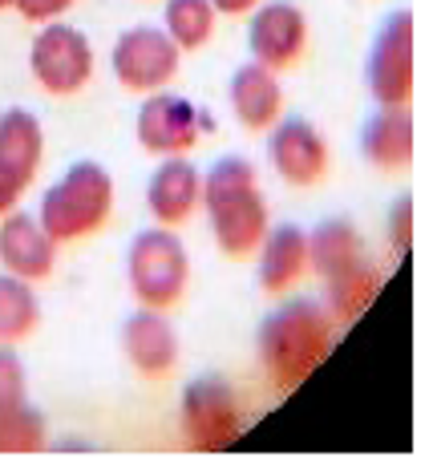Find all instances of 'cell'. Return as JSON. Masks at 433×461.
Returning <instances> with one entry per match:
<instances>
[{
	"label": "cell",
	"instance_id": "5b68a950",
	"mask_svg": "<svg viewBox=\"0 0 433 461\" xmlns=\"http://www.w3.org/2000/svg\"><path fill=\"white\" fill-rule=\"evenodd\" d=\"M183 438L191 449L199 454H219L231 441H239L243 433V413H239V397L227 381L219 376H203V381L186 384L183 393Z\"/></svg>",
	"mask_w": 433,
	"mask_h": 461
},
{
	"label": "cell",
	"instance_id": "2e32d148",
	"mask_svg": "<svg viewBox=\"0 0 433 461\" xmlns=\"http://www.w3.org/2000/svg\"><path fill=\"white\" fill-rule=\"evenodd\" d=\"M361 150L377 170L393 175L413 162V118L405 105H381L361 130Z\"/></svg>",
	"mask_w": 433,
	"mask_h": 461
},
{
	"label": "cell",
	"instance_id": "277c9868",
	"mask_svg": "<svg viewBox=\"0 0 433 461\" xmlns=\"http://www.w3.org/2000/svg\"><path fill=\"white\" fill-rule=\"evenodd\" d=\"M126 279L130 292L142 308L170 312L186 292L191 279V263H186V247L170 235V227H154L130 243L126 259Z\"/></svg>",
	"mask_w": 433,
	"mask_h": 461
},
{
	"label": "cell",
	"instance_id": "e0dca14e",
	"mask_svg": "<svg viewBox=\"0 0 433 461\" xmlns=\"http://www.w3.org/2000/svg\"><path fill=\"white\" fill-rule=\"evenodd\" d=\"M227 94H231V110H235V118H239V126H248V130L275 126L284 94H280V81H275L272 69H264L259 61L239 65Z\"/></svg>",
	"mask_w": 433,
	"mask_h": 461
},
{
	"label": "cell",
	"instance_id": "8992f818",
	"mask_svg": "<svg viewBox=\"0 0 433 461\" xmlns=\"http://www.w3.org/2000/svg\"><path fill=\"white\" fill-rule=\"evenodd\" d=\"M178 57L183 49L167 37V29L138 24V29L122 32L113 45V77L130 94H154V89H167V81H175Z\"/></svg>",
	"mask_w": 433,
	"mask_h": 461
},
{
	"label": "cell",
	"instance_id": "44dd1931",
	"mask_svg": "<svg viewBox=\"0 0 433 461\" xmlns=\"http://www.w3.org/2000/svg\"><path fill=\"white\" fill-rule=\"evenodd\" d=\"M41 324L37 292L21 276H0V344H16Z\"/></svg>",
	"mask_w": 433,
	"mask_h": 461
},
{
	"label": "cell",
	"instance_id": "7c38bea8",
	"mask_svg": "<svg viewBox=\"0 0 433 461\" xmlns=\"http://www.w3.org/2000/svg\"><path fill=\"white\" fill-rule=\"evenodd\" d=\"M122 348H126L134 373H142L146 381H167L178 365V336L167 312L138 308L122 328Z\"/></svg>",
	"mask_w": 433,
	"mask_h": 461
},
{
	"label": "cell",
	"instance_id": "d6986e66",
	"mask_svg": "<svg viewBox=\"0 0 433 461\" xmlns=\"http://www.w3.org/2000/svg\"><path fill=\"white\" fill-rule=\"evenodd\" d=\"M41 154H45V134L41 122L29 110H8L0 113V167L13 170L24 186L37 178Z\"/></svg>",
	"mask_w": 433,
	"mask_h": 461
},
{
	"label": "cell",
	"instance_id": "603a6c76",
	"mask_svg": "<svg viewBox=\"0 0 433 461\" xmlns=\"http://www.w3.org/2000/svg\"><path fill=\"white\" fill-rule=\"evenodd\" d=\"M41 449H45V421L29 401L0 409V454H41Z\"/></svg>",
	"mask_w": 433,
	"mask_h": 461
},
{
	"label": "cell",
	"instance_id": "d4e9b609",
	"mask_svg": "<svg viewBox=\"0 0 433 461\" xmlns=\"http://www.w3.org/2000/svg\"><path fill=\"white\" fill-rule=\"evenodd\" d=\"M389 235H393V247L401 255L413 247V199H410V194H401V199H397L393 215H389Z\"/></svg>",
	"mask_w": 433,
	"mask_h": 461
},
{
	"label": "cell",
	"instance_id": "7a4b0ae2",
	"mask_svg": "<svg viewBox=\"0 0 433 461\" xmlns=\"http://www.w3.org/2000/svg\"><path fill=\"white\" fill-rule=\"evenodd\" d=\"M203 211L227 259H251L267 235V199L248 158L227 154L203 178Z\"/></svg>",
	"mask_w": 433,
	"mask_h": 461
},
{
	"label": "cell",
	"instance_id": "ac0fdd59",
	"mask_svg": "<svg viewBox=\"0 0 433 461\" xmlns=\"http://www.w3.org/2000/svg\"><path fill=\"white\" fill-rule=\"evenodd\" d=\"M361 259H365V239L345 215L324 219V223L308 235V267L320 279L340 276V271L356 267Z\"/></svg>",
	"mask_w": 433,
	"mask_h": 461
},
{
	"label": "cell",
	"instance_id": "cb8c5ba5",
	"mask_svg": "<svg viewBox=\"0 0 433 461\" xmlns=\"http://www.w3.org/2000/svg\"><path fill=\"white\" fill-rule=\"evenodd\" d=\"M24 397V368L16 360V352H8V344H0V409L21 405Z\"/></svg>",
	"mask_w": 433,
	"mask_h": 461
},
{
	"label": "cell",
	"instance_id": "ba28073f",
	"mask_svg": "<svg viewBox=\"0 0 433 461\" xmlns=\"http://www.w3.org/2000/svg\"><path fill=\"white\" fill-rule=\"evenodd\" d=\"M369 94L377 105H410L413 97V13L401 8L385 21L369 53Z\"/></svg>",
	"mask_w": 433,
	"mask_h": 461
},
{
	"label": "cell",
	"instance_id": "5bb4252c",
	"mask_svg": "<svg viewBox=\"0 0 433 461\" xmlns=\"http://www.w3.org/2000/svg\"><path fill=\"white\" fill-rule=\"evenodd\" d=\"M146 207L162 227L191 223L194 211L203 207V178L186 158L170 154L158 170H154L150 186H146Z\"/></svg>",
	"mask_w": 433,
	"mask_h": 461
},
{
	"label": "cell",
	"instance_id": "83f0119b",
	"mask_svg": "<svg viewBox=\"0 0 433 461\" xmlns=\"http://www.w3.org/2000/svg\"><path fill=\"white\" fill-rule=\"evenodd\" d=\"M215 5V13H227V16H239V13H251V8L259 5V0H211Z\"/></svg>",
	"mask_w": 433,
	"mask_h": 461
},
{
	"label": "cell",
	"instance_id": "ffe728a7",
	"mask_svg": "<svg viewBox=\"0 0 433 461\" xmlns=\"http://www.w3.org/2000/svg\"><path fill=\"white\" fill-rule=\"evenodd\" d=\"M377 292H381V271L373 267L369 259H361L356 267H348V271H340V276L329 279V312L340 320V324H348V320H356L373 300H377Z\"/></svg>",
	"mask_w": 433,
	"mask_h": 461
},
{
	"label": "cell",
	"instance_id": "f1b7e54d",
	"mask_svg": "<svg viewBox=\"0 0 433 461\" xmlns=\"http://www.w3.org/2000/svg\"><path fill=\"white\" fill-rule=\"evenodd\" d=\"M16 5V0H0V8H13Z\"/></svg>",
	"mask_w": 433,
	"mask_h": 461
},
{
	"label": "cell",
	"instance_id": "3957f363",
	"mask_svg": "<svg viewBox=\"0 0 433 461\" xmlns=\"http://www.w3.org/2000/svg\"><path fill=\"white\" fill-rule=\"evenodd\" d=\"M113 211V178L97 162H77L69 167L49 194L41 199V219L45 235L53 243H77V239L94 235L110 223Z\"/></svg>",
	"mask_w": 433,
	"mask_h": 461
},
{
	"label": "cell",
	"instance_id": "9c48e42d",
	"mask_svg": "<svg viewBox=\"0 0 433 461\" xmlns=\"http://www.w3.org/2000/svg\"><path fill=\"white\" fill-rule=\"evenodd\" d=\"M267 158H272L275 175L292 186H316L329 178L332 150L320 138V130L304 118H288L272 130L267 138Z\"/></svg>",
	"mask_w": 433,
	"mask_h": 461
},
{
	"label": "cell",
	"instance_id": "4fadbf2b",
	"mask_svg": "<svg viewBox=\"0 0 433 461\" xmlns=\"http://www.w3.org/2000/svg\"><path fill=\"white\" fill-rule=\"evenodd\" d=\"M57 259V243L45 235V227L24 211H8L0 223V263L8 276H21L29 284L45 279L53 271Z\"/></svg>",
	"mask_w": 433,
	"mask_h": 461
},
{
	"label": "cell",
	"instance_id": "30bf717a",
	"mask_svg": "<svg viewBox=\"0 0 433 461\" xmlns=\"http://www.w3.org/2000/svg\"><path fill=\"white\" fill-rule=\"evenodd\" d=\"M248 45H251V57L272 73L300 65V57L308 49L304 13L296 5H288V0H272V5L256 8L251 29H248Z\"/></svg>",
	"mask_w": 433,
	"mask_h": 461
},
{
	"label": "cell",
	"instance_id": "6da1fadb",
	"mask_svg": "<svg viewBox=\"0 0 433 461\" xmlns=\"http://www.w3.org/2000/svg\"><path fill=\"white\" fill-rule=\"evenodd\" d=\"M340 320L312 300H292L275 308L259 328V365L280 393H292L320 368L337 348Z\"/></svg>",
	"mask_w": 433,
	"mask_h": 461
},
{
	"label": "cell",
	"instance_id": "52a82bcc",
	"mask_svg": "<svg viewBox=\"0 0 433 461\" xmlns=\"http://www.w3.org/2000/svg\"><path fill=\"white\" fill-rule=\"evenodd\" d=\"M89 73H94V49L69 24H49L32 41V77L45 94L73 97L86 89Z\"/></svg>",
	"mask_w": 433,
	"mask_h": 461
},
{
	"label": "cell",
	"instance_id": "484cf974",
	"mask_svg": "<svg viewBox=\"0 0 433 461\" xmlns=\"http://www.w3.org/2000/svg\"><path fill=\"white\" fill-rule=\"evenodd\" d=\"M73 0H16V13L24 16V21H32V24H41V21H57V16L69 8Z\"/></svg>",
	"mask_w": 433,
	"mask_h": 461
},
{
	"label": "cell",
	"instance_id": "4316f807",
	"mask_svg": "<svg viewBox=\"0 0 433 461\" xmlns=\"http://www.w3.org/2000/svg\"><path fill=\"white\" fill-rule=\"evenodd\" d=\"M21 194H24V183L13 175V170H5L0 167V219L8 215V211L21 203Z\"/></svg>",
	"mask_w": 433,
	"mask_h": 461
},
{
	"label": "cell",
	"instance_id": "8fae6325",
	"mask_svg": "<svg viewBox=\"0 0 433 461\" xmlns=\"http://www.w3.org/2000/svg\"><path fill=\"white\" fill-rule=\"evenodd\" d=\"M138 142L150 154H186L194 142H199V113L186 97L178 94H158L154 89L150 97L138 110Z\"/></svg>",
	"mask_w": 433,
	"mask_h": 461
},
{
	"label": "cell",
	"instance_id": "9a60e30c",
	"mask_svg": "<svg viewBox=\"0 0 433 461\" xmlns=\"http://www.w3.org/2000/svg\"><path fill=\"white\" fill-rule=\"evenodd\" d=\"M256 255H259V287L267 295H284L308 271V235L296 223H284L267 230Z\"/></svg>",
	"mask_w": 433,
	"mask_h": 461
},
{
	"label": "cell",
	"instance_id": "7402d4cb",
	"mask_svg": "<svg viewBox=\"0 0 433 461\" xmlns=\"http://www.w3.org/2000/svg\"><path fill=\"white\" fill-rule=\"evenodd\" d=\"M215 32L211 0H167V37L178 49H203Z\"/></svg>",
	"mask_w": 433,
	"mask_h": 461
}]
</instances>
